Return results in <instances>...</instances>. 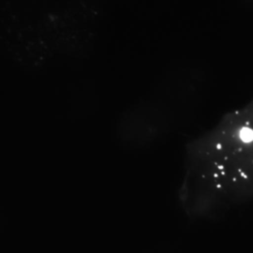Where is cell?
<instances>
[{
  "instance_id": "6da1fadb",
  "label": "cell",
  "mask_w": 253,
  "mask_h": 253,
  "mask_svg": "<svg viewBox=\"0 0 253 253\" xmlns=\"http://www.w3.org/2000/svg\"><path fill=\"white\" fill-rule=\"evenodd\" d=\"M253 200V97L186 144L178 201L193 220Z\"/></svg>"
}]
</instances>
